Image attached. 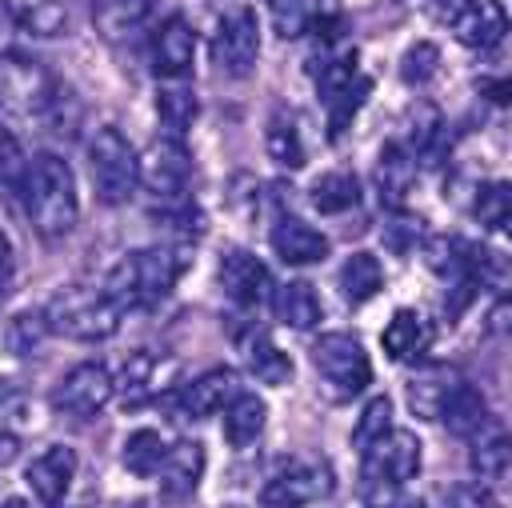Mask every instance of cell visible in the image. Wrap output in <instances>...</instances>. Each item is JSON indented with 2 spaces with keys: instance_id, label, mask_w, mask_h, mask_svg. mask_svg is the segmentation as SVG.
Returning a JSON list of instances; mask_svg holds the SVG:
<instances>
[{
  "instance_id": "1",
  "label": "cell",
  "mask_w": 512,
  "mask_h": 508,
  "mask_svg": "<svg viewBox=\"0 0 512 508\" xmlns=\"http://www.w3.org/2000/svg\"><path fill=\"white\" fill-rule=\"evenodd\" d=\"M20 208H24L28 224L48 240H60V236H68L76 228V216H80L76 176H72V168H68V160L60 152L40 148V152L28 156Z\"/></svg>"
},
{
  "instance_id": "2",
  "label": "cell",
  "mask_w": 512,
  "mask_h": 508,
  "mask_svg": "<svg viewBox=\"0 0 512 508\" xmlns=\"http://www.w3.org/2000/svg\"><path fill=\"white\" fill-rule=\"evenodd\" d=\"M176 276H180V260L172 248H164V244L136 248V252H124L116 260V268L104 280V296L116 300L124 312L128 308H156L176 288Z\"/></svg>"
},
{
  "instance_id": "3",
  "label": "cell",
  "mask_w": 512,
  "mask_h": 508,
  "mask_svg": "<svg viewBox=\"0 0 512 508\" xmlns=\"http://www.w3.org/2000/svg\"><path fill=\"white\" fill-rule=\"evenodd\" d=\"M88 180L96 200L108 208H120L140 192V152L120 128L104 124L88 136Z\"/></svg>"
},
{
  "instance_id": "4",
  "label": "cell",
  "mask_w": 512,
  "mask_h": 508,
  "mask_svg": "<svg viewBox=\"0 0 512 508\" xmlns=\"http://www.w3.org/2000/svg\"><path fill=\"white\" fill-rule=\"evenodd\" d=\"M120 316H124V308L116 300H108L104 288H60L44 308L48 332L76 340V344L108 340L120 328Z\"/></svg>"
},
{
  "instance_id": "5",
  "label": "cell",
  "mask_w": 512,
  "mask_h": 508,
  "mask_svg": "<svg viewBox=\"0 0 512 508\" xmlns=\"http://www.w3.org/2000/svg\"><path fill=\"white\" fill-rule=\"evenodd\" d=\"M312 364L332 400H352L372 384V360L352 332H324L312 344Z\"/></svg>"
},
{
  "instance_id": "6",
  "label": "cell",
  "mask_w": 512,
  "mask_h": 508,
  "mask_svg": "<svg viewBox=\"0 0 512 508\" xmlns=\"http://www.w3.org/2000/svg\"><path fill=\"white\" fill-rule=\"evenodd\" d=\"M60 84L52 76V68L24 52V48H8L0 56V100L12 108V112H24V116H44L56 100Z\"/></svg>"
},
{
  "instance_id": "7",
  "label": "cell",
  "mask_w": 512,
  "mask_h": 508,
  "mask_svg": "<svg viewBox=\"0 0 512 508\" xmlns=\"http://www.w3.org/2000/svg\"><path fill=\"white\" fill-rule=\"evenodd\" d=\"M192 180V156L184 148V140L176 136H160L140 152V188L164 204L184 200Z\"/></svg>"
},
{
  "instance_id": "8",
  "label": "cell",
  "mask_w": 512,
  "mask_h": 508,
  "mask_svg": "<svg viewBox=\"0 0 512 508\" xmlns=\"http://www.w3.org/2000/svg\"><path fill=\"white\" fill-rule=\"evenodd\" d=\"M112 388H116V376L108 372V364L84 360L60 376V384L52 388V408L68 420H92L112 400Z\"/></svg>"
},
{
  "instance_id": "9",
  "label": "cell",
  "mask_w": 512,
  "mask_h": 508,
  "mask_svg": "<svg viewBox=\"0 0 512 508\" xmlns=\"http://www.w3.org/2000/svg\"><path fill=\"white\" fill-rule=\"evenodd\" d=\"M256 56H260V24H256V12L240 4L220 16L212 32V60L224 76H248L256 68Z\"/></svg>"
},
{
  "instance_id": "10",
  "label": "cell",
  "mask_w": 512,
  "mask_h": 508,
  "mask_svg": "<svg viewBox=\"0 0 512 508\" xmlns=\"http://www.w3.org/2000/svg\"><path fill=\"white\" fill-rule=\"evenodd\" d=\"M332 492V472L312 460H288L260 484V508H304Z\"/></svg>"
},
{
  "instance_id": "11",
  "label": "cell",
  "mask_w": 512,
  "mask_h": 508,
  "mask_svg": "<svg viewBox=\"0 0 512 508\" xmlns=\"http://www.w3.org/2000/svg\"><path fill=\"white\" fill-rule=\"evenodd\" d=\"M220 288L232 304L240 308H260L264 300H272V272L260 256H252L248 248H232L220 260Z\"/></svg>"
},
{
  "instance_id": "12",
  "label": "cell",
  "mask_w": 512,
  "mask_h": 508,
  "mask_svg": "<svg viewBox=\"0 0 512 508\" xmlns=\"http://www.w3.org/2000/svg\"><path fill=\"white\" fill-rule=\"evenodd\" d=\"M268 16L280 40L320 36V32L340 28V0H272Z\"/></svg>"
},
{
  "instance_id": "13",
  "label": "cell",
  "mask_w": 512,
  "mask_h": 508,
  "mask_svg": "<svg viewBox=\"0 0 512 508\" xmlns=\"http://www.w3.org/2000/svg\"><path fill=\"white\" fill-rule=\"evenodd\" d=\"M152 72L160 80H188L192 60H196V28L184 16H168L156 32H152Z\"/></svg>"
},
{
  "instance_id": "14",
  "label": "cell",
  "mask_w": 512,
  "mask_h": 508,
  "mask_svg": "<svg viewBox=\"0 0 512 508\" xmlns=\"http://www.w3.org/2000/svg\"><path fill=\"white\" fill-rule=\"evenodd\" d=\"M204 464H208V456H204V444L200 440H176V444H168V452L160 460V472H156L160 476V496L168 504L192 500L196 488H200V480H204Z\"/></svg>"
},
{
  "instance_id": "15",
  "label": "cell",
  "mask_w": 512,
  "mask_h": 508,
  "mask_svg": "<svg viewBox=\"0 0 512 508\" xmlns=\"http://www.w3.org/2000/svg\"><path fill=\"white\" fill-rule=\"evenodd\" d=\"M236 392H240V376H236L232 368H208V372H200L196 380H188V384L176 392L172 408H176L184 420H204V416L224 412V404H228Z\"/></svg>"
},
{
  "instance_id": "16",
  "label": "cell",
  "mask_w": 512,
  "mask_h": 508,
  "mask_svg": "<svg viewBox=\"0 0 512 508\" xmlns=\"http://www.w3.org/2000/svg\"><path fill=\"white\" fill-rule=\"evenodd\" d=\"M76 448H68V444H48L32 464H28V472H24V480H28V488L36 492V500L44 504V508H60L64 504V496H68V488H72V480H76Z\"/></svg>"
},
{
  "instance_id": "17",
  "label": "cell",
  "mask_w": 512,
  "mask_h": 508,
  "mask_svg": "<svg viewBox=\"0 0 512 508\" xmlns=\"http://www.w3.org/2000/svg\"><path fill=\"white\" fill-rule=\"evenodd\" d=\"M268 236H272V252H276L288 268H312V264H324L328 252H332L328 236H324L320 228L304 224L300 216H280V220L272 224Z\"/></svg>"
},
{
  "instance_id": "18",
  "label": "cell",
  "mask_w": 512,
  "mask_h": 508,
  "mask_svg": "<svg viewBox=\"0 0 512 508\" xmlns=\"http://www.w3.org/2000/svg\"><path fill=\"white\" fill-rule=\"evenodd\" d=\"M460 372L452 364H420L412 376H408V408L412 416L420 420H440L452 392L460 388Z\"/></svg>"
},
{
  "instance_id": "19",
  "label": "cell",
  "mask_w": 512,
  "mask_h": 508,
  "mask_svg": "<svg viewBox=\"0 0 512 508\" xmlns=\"http://www.w3.org/2000/svg\"><path fill=\"white\" fill-rule=\"evenodd\" d=\"M468 468H472V476L484 480V484L500 480V476L512 468V432H508L496 416H488V420L468 436Z\"/></svg>"
},
{
  "instance_id": "20",
  "label": "cell",
  "mask_w": 512,
  "mask_h": 508,
  "mask_svg": "<svg viewBox=\"0 0 512 508\" xmlns=\"http://www.w3.org/2000/svg\"><path fill=\"white\" fill-rule=\"evenodd\" d=\"M416 168L420 164H416V156H412V148L404 140H388L380 148L376 168H372V188H376L384 208H400L404 204V196H408V188L416 180Z\"/></svg>"
},
{
  "instance_id": "21",
  "label": "cell",
  "mask_w": 512,
  "mask_h": 508,
  "mask_svg": "<svg viewBox=\"0 0 512 508\" xmlns=\"http://www.w3.org/2000/svg\"><path fill=\"white\" fill-rule=\"evenodd\" d=\"M456 32V40L472 52H484V48H496L504 36H508V12L500 0H468L464 12L448 24Z\"/></svg>"
},
{
  "instance_id": "22",
  "label": "cell",
  "mask_w": 512,
  "mask_h": 508,
  "mask_svg": "<svg viewBox=\"0 0 512 508\" xmlns=\"http://www.w3.org/2000/svg\"><path fill=\"white\" fill-rule=\"evenodd\" d=\"M380 348L396 360V364H420L424 352L432 348V324L416 312V308H396L392 320L380 332Z\"/></svg>"
},
{
  "instance_id": "23",
  "label": "cell",
  "mask_w": 512,
  "mask_h": 508,
  "mask_svg": "<svg viewBox=\"0 0 512 508\" xmlns=\"http://www.w3.org/2000/svg\"><path fill=\"white\" fill-rule=\"evenodd\" d=\"M4 12L20 32L40 36V40L64 36L68 20H72V4L68 0H4Z\"/></svg>"
},
{
  "instance_id": "24",
  "label": "cell",
  "mask_w": 512,
  "mask_h": 508,
  "mask_svg": "<svg viewBox=\"0 0 512 508\" xmlns=\"http://www.w3.org/2000/svg\"><path fill=\"white\" fill-rule=\"evenodd\" d=\"M336 280H340V296L352 308H360V304H368V300L380 296V288H384V264L372 252H352V256H344Z\"/></svg>"
},
{
  "instance_id": "25",
  "label": "cell",
  "mask_w": 512,
  "mask_h": 508,
  "mask_svg": "<svg viewBox=\"0 0 512 508\" xmlns=\"http://www.w3.org/2000/svg\"><path fill=\"white\" fill-rule=\"evenodd\" d=\"M268 424V404L256 396V392H236L228 404H224V436L232 448H248Z\"/></svg>"
},
{
  "instance_id": "26",
  "label": "cell",
  "mask_w": 512,
  "mask_h": 508,
  "mask_svg": "<svg viewBox=\"0 0 512 508\" xmlns=\"http://www.w3.org/2000/svg\"><path fill=\"white\" fill-rule=\"evenodd\" d=\"M152 12V0H92V28L104 40L132 36Z\"/></svg>"
},
{
  "instance_id": "27",
  "label": "cell",
  "mask_w": 512,
  "mask_h": 508,
  "mask_svg": "<svg viewBox=\"0 0 512 508\" xmlns=\"http://www.w3.org/2000/svg\"><path fill=\"white\" fill-rule=\"evenodd\" d=\"M156 116H160L164 136L184 140V132L196 120V96H192V88L184 80H160V88H156Z\"/></svg>"
},
{
  "instance_id": "28",
  "label": "cell",
  "mask_w": 512,
  "mask_h": 508,
  "mask_svg": "<svg viewBox=\"0 0 512 508\" xmlns=\"http://www.w3.org/2000/svg\"><path fill=\"white\" fill-rule=\"evenodd\" d=\"M308 200H312L316 212L340 216V212H348V208L360 204V180L348 168H332V172L316 176V184L308 188Z\"/></svg>"
},
{
  "instance_id": "29",
  "label": "cell",
  "mask_w": 512,
  "mask_h": 508,
  "mask_svg": "<svg viewBox=\"0 0 512 508\" xmlns=\"http://www.w3.org/2000/svg\"><path fill=\"white\" fill-rule=\"evenodd\" d=\"M276 316L280 324L304 332V328H316L320 320V296H316V284L312 280H288L276 288Z\"/></svg>"
},
{
  "instance_id": "30",
  "label": "cell",
  "mask_w": 512,
  "mask_h": 508,
  "mask_svg": "<svg viewBox=\"0 0 512 508\" xmlns=\"http://www.w3.org/2000/svg\"><path fill=\"white\" fill-rule=\"evenodd\" d=\"M472 216L476 224L500 232L512 240V180H488L472 196Z\"/></svg>"
},
{
  "instance_id": "31",
  "label": "cell",
  "mask_w": 512,
  "mask_h": 508,
  "mask_svg": "<svg viewBox=\"0 0 512 508\" xmlns=\"http://www.w3.org/2000/svg\"><path fill=\"white\" fill-rule=\"evenodd\" d=\"M488 416H492V412H488V404H484L480 388H476V384H468V380H460V388L452 392V400H448V408H444L440 424H444L452 436L468 440V436H472Z\"/></svg>"
},
{
  "instance_id": "32",
  "label": "cell",
  "mask_w": 512,
  "mask_h": 508,
  "mask_svg": "<svg viewBox=\"0 0 512 508\" xmlns=\"http://www.w3.org/2000/svg\"><path fill=\"white\" fill-rule=\"evenodd\" d=\"M368 92H372V80H368L364 72H356L344 88L320 96L324 108H328V136H332V140H340V136L348 132V124H352V116L360 112V104L368 100Z\"/></svg>"
},
{
  "instance_id": "33",
  "label": "cell",
  "mask_w": 512,
  "mask_h": 508,
  "mask_svg": "<svg viewBox=\"0 0 512 508\" xmlns=\"http://www.w3.org/2000/svg\"><path fill=\"white\" fill-rule=\"evenodd\" d=\"M264 148H268V156H272L280 168H288V172L304 164V144H300L296 120H292L284 108H276V112L268 116V124H264Z\"/></svg>"
},
{
  "instance_id": "34",
  "label": "cell",
  "mask_w": 512,
  "mask_h": 508,
  "mask_svg": "<svg viewBox=\"0 0 512 508\" xmlns=\"http://www.w3.org/2000/svg\"><path fill=\"white\" fill-rule=\"evenodd\" d=\"M164 452H168V444L160 440L156 428H136V432L124 440L120 460H124V468H128L132 476H152V472H160Z\"/></svg>"
},
{
  "instance_id": "35",
  "label": "cell",
  "mask_w": 512,
  "mask_h": 508,
  "mask_svg": "<svg viewBox=\"0 0 512 508\" xmlns=\"http://www.w3.org/2000/svg\"><path fill=\"white\" fill-rule=\"evenodd\" d=\"M24 168H28V156H24L20 140L12 136V128L0 124V200L20 204V192H24Z\"/></svg>"
},
{
  "instance_id": "36",
  "label": "cell",
  "mask_w": 512,
  "mask_h": 508,
  "mask_svg": "<svg viewBox=\"0 0 512 508\" xmlns=\"http://www.w3.org/2000/svg\"><path fill=\"white\" fill-rule=\"evenodd\" d=\"M248 372L260 380V384H288L292 380V360L284 348H276L272 340L256 336L248 344Z\"/></svg>"
},
{
  "instance_id": "37",
  "label": "cell",
  "mask_w": 512,
  "mask_h": 508,
  "mask_svg": "<svg viewBox=\"0 0 512 508\" xmlns=\"http://www.w3.org/2000/svg\"><path fill=\"white\" fill-rule=\"evenodd\" d=\"M392 428H396V424H392V400H388V396H372V400L360 408L356 424H352V448L364 452V448H372L376 440H384Z\"/></svg>"
},
{
  "instance_id": "38",
  "label": "cell",
  "mask_w": 512,
  "mask_h": 508,
  "mask_svg": "<svg viewBox=\"0 0 512 508\" xmlns=\"http://www.w3.org/2000/svg\"><path fill=\"white\" fill-rule=\"evenodd\" d=\"M48 336V320H44V308H32V312H20L8 332H4V344L12 356H32L40 348V340Z\"/></svg>"
},
{
  "instance_id": "39",
  "label": "cell",
  "mask_w": 512,
  "mask_h": 508,
  "mask_svg": "<svg viewBox=\"0 0 512 508\" xmlns=\"http://www.w3.org/2000/svg\"><path fill=\"white\" fill-rule=\"evenodd\" d=\"M148 380H152V360H148L144 352H136V356H128L124 372L116 376L112 396H116L124 408H132V404H140V400L148 396Z\"/></svg>"
},
{
  "instance_id": "40",
  "label": "cell",
  "mask_w": 512,
  "mask_h": 508,
  "mask_svg": "<svg viewBox=\"0 0 512 508\" xmlns=\"http://www.w3.org/2000/svg\"><path fill=\"white\" fill-rule=\"evenodd\" d=\"M436 64H440L436 44H432V40H416V44H412V48L400 56V76H404V84L420 88V84H428V80H432Z\"/></svg>"
},
{
  "instance_id": "41",
  "label": "cell",
  "mask_w": 512,
  "mask_h": 508,
  "mask_svg": "<svg viewBox=\"0 0 512 508\" xmlns=\"http://www.w3.org/2000/svg\"><path fill=\"white\" fill-rule=\"evenodd\" d=\"M448 508H500V504L484 480H472V484H456L448 492Z\"/></svg>"
},
{
  "instance_id": "42",
  "label": "cell",
  "mask_w": 512,
  "mask_h": 508,
  "mask_svg": "<svg viewBox=\"0 0 512 508\" xmlns=\"http://www.w3.org/2000/svg\"><path fill=\"white\" fill-rule=\"evenodd\" d=\"M12 276H16V256H12L8 236L0 232V300H4V296H8V288H12Z\"/></svg>"
},
{
  "instance_id": "43",
  "label": "cell",
  "mask_w": 512,
  "mask_h": 508,
  "mask_svg": "<svg viewBox=\"0 0 512 508\" xmlns=\"http://www.w3.org/2000/svg\"><path fill=\"white\" fill-rule=\"evenodd\" d=\"M492 328L496 332H504V336H512V292H504L500 300H496V308H492Z\"/></svg>"
},
{
  "instance_id": "44",
  "label": "cell",
  "mask_w": 512,
  "mask_h": 508,
  "mask_svg": "<svg viewBox=\"0 0 512 508\" xmlns=\"http://www.w3.org/2000/svg\"><path fill=\"white\" fill-rule=\"evenodd\" d=\"M464 4H468V0H428V12H432L440 24H452V20L464 12Z\"/></svg>"
},
{
  "instance_id": "45",
  "label": "cell",
  "mask_w": 512,
  "mask_h": 508,
  "mask_svg": "<svg viewBox=\"0 0 512 508\" xmlns=\"http://www.w3.org/2000/svg\"><path fill=\"white\" fill-rule=\"evenodd\" d=\"M484 92H488L492 104H512V76H504L496 84H484Z\"/></svg>"
},
{
  "instance_id": "46",
  "label": "cell",
  "mask_w": 512,
  "mask_h": 508,
  "mask_svg": "<svg viewBox=\"0 0 512 508\" xmlns=\"http://www.w3.org/2000/svg\"><path fill=\"white\" fill-rule=\"evenodd\" d=\"M16 448H20V440H16L12 432H0V468H4V464L16 456Z\"/></svg>"
},
{
  "instance_id": "47",
  "label": "cell",
  "mask_w": 512,
  "mask_h": 508,
  "mask_svg": "<svg viewBox=\"0 0 512 508\" xmlns=\"http://www.w3.org/2000/svg\"><path fill=\"white\" fill-rule=\"evenodd\" d=\"M392 508H428V504H424L420 496H396V504H392Z\"/></svg>"
},
{
  "instance_id": "48",
  "label": "cell",
  "mask_w": 512,
  "mask_h": 508,
  "mask_svg": "<svg viewBox=\"0 0 512 508\" xmlns=\"http://www.w3.org/2000/svg\"><path fill=\"white\" fill-rule=\"evenodd\" d=\"M0 508H24V500H20V496H8V500H4Z\"/></svg>"
}]
</instances>
